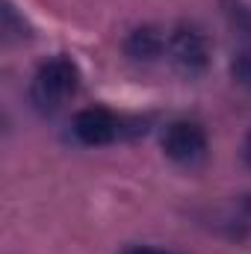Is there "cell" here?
Listing matches in <instances>:
<instances>
[{
	"instance_id": "obj_1",
	"label": "cell",
	"mask_w": 251,
	"mask_h": 254,
	"mask_svg": "<svg viewBox=\"0 0 251 254\" xmlns=\"http://www.w3.org/2000/svg\"><path fill=\"white\" fill-rule=\"evenodd\" d=\"M139 119H125L107 107H86L74 116L71 130L77 136V142L89 145V148H98V145H113L125 136H136V133H145V127H139Z\"/></svg>"
},
{
	"instance_id": "obj_2",
	"label": "cell",
	"mask_w": 251,
	"mask_h": 254,
	"mask_svg": "<svg viewBox=\"0 0 251 254\" xmlns=\"http://www.w3.org/2000/svg\"><path fill=\"white\" fill-rule=\"evenodd\" d=\"M77 86H80V71H77L74 60L54 57V60L39 65L30 92H33V101H36L39 110L54 113V110L63 107L68 98L77 95Z\"/></svg>"
},
{
	"instance_id": "obj_3",
	"label": "cell",
	"mask_w": 251,
	"mask_h": 254,
	"mask_svg": "<svg viewBox=\"0 0 251 254\" xmlns=\"http://www.w3.org/2000/svg\"><path fill=\"white\" fill-rule=\"evenodd\" d=\"M166 57L181 74L195 77V74L207 71V65H210V39L195 24H178L169 33Z\"/></svg>"
},
{
	"instance_id": "obj_4",
	"label": "cell",
	"mask_w": 251,
	"mask_h": 254,
	"mask_svg": "<svg viewBox=\"0 0 251 254\" xmlns=\"http://www.w3.org/2000/svg\"><path fill=\"white\" fill-rule=\"evenodd\" d=\"M163 151L178 166H198L207 157V130L198 122L178 119L163 130Z\"/></svg>"
},
{
	"instance_id": "obj_5",
	"label": "cell",
	"mask_w": 251,
	"mask_h": 254,
	"mask_svg": "<svg viewBox=\"0 0 251 254\" xmlns=\"http://www.w3.org/2000/svg\"><path fill=\"white\" fill-rule=\"evenodd\" d=\"M166 45H169V33H163L154 24H145L130 30V36L125 39V54L136 63H154L166 54Z\"/></svg>"
},
{
	"instance_id": "obj_6",
	"label": "cell",
	"mask_w": 251,
	"mask_h": 254,
	"mask_svg": "<svg viewBox=\"0 0 251 254\" xmlns=\"http://www.w3.org/2000/svg\"><path fill=\"white\" fill-rule=\"evenodd\" d=\"M231 77H234V83L240 89H246L251 95V51L234 54V60H231Z\"/></svg>"
},
{
	"instance_id": "obj_7",
	"label": "cell",
	"mask_w": 251,
	"mask_h": 254,
	"mask_svg": "<svg viewBox=\"0 0 251 254\" xmlns=\"http://www.w3.org/2000/svg\"><path fill=\"white\" fill-rule=\"evenodd\" d=\"M228 9V18H231V24L243 33V36H251V9L246 6V3H240V0H228L225 3Z\"/></svg>"
},
{
	"instance_id": "obj_8",
	"label": "cell",
	"mask_w": 251,
	"mask_h": 254,
	"mask_svg": "<svg viewBox=\"0 0 251 254\" xmlns=\"http://www.w3.org/2000/svg\"><path fill=\"white\" fill-rule=\"evenodd\" d=\"M122 254H178L172 249H160V246H127Z\"/></svg>"
},
{
	"instance_id": "obj_9",
	"label": "cell",
	"mask_w": 251,
	"mask_h": 254,
	"mask_svg": "<svg viewBox=\"0 0 251 254\" xmlns=\"http://www.w3.org/2000/svg\"><path fill=\"white\" fill-rule=\"evenodd\" d=\"M243 160L251 166V133L246 136V142H243Z\"/></svg>"
}]
</instances>
